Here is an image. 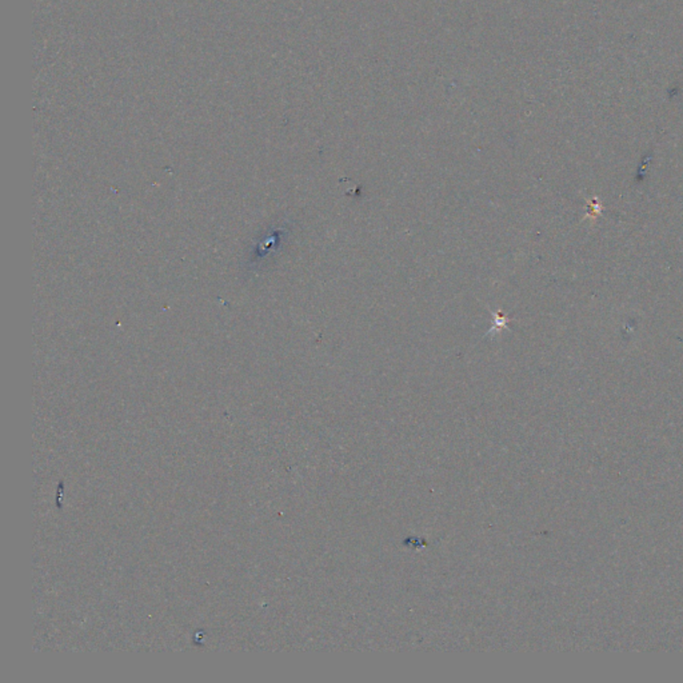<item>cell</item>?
I'll list each match as a JSON object with an SVG mask.
<instances>
[{"mask_svg": "<svg viewBox=\"0 0 683 683\" xmlns=\"http://www.w3.org/2000/svg\"><path fill=\"white\" fill-rule=\"evenodd\" d=\"M588 214L587 217H596V215H599V213L602 211V207H601V203L598 199H593L590 203H588Z\"/></svg>", "mask_w": 683, "mask_h": 683, "instance_id": "cell-1", "label": "cell"}]
</instances>
